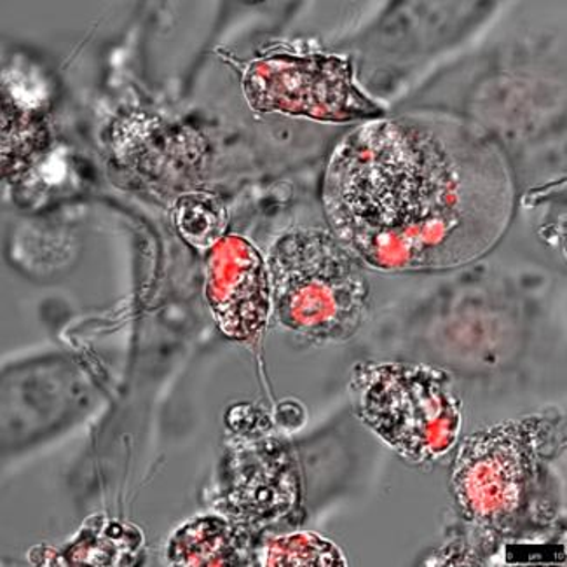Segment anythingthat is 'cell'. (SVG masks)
<instances>
[{"label":"cell","instance_id":"6da1fadb","mask_svg":"<svg viewBox=\"0 0 567 567\" xmlns=\"http://www.w3.org/2000/svg\"><path fill=\"white\" fill-rule=\"evenodd\" d=\"M515 185L482 130L444 115L370 121L338 145L323 181L333 235L379 271H447L487 256Z\"/></svg>","mask_w":567,"mask_h":567},{"label":"cell","instance_id":"7a4b0ae2","mask_svg":"<svg viewBox=\"0 0 567 567\" xmlns=\"http://www.w3.org/2000/svg\"><path fill=\"white\" fill-rule=\"evenodd\" d=\"M564 449L566 421L557 411L503 421L466 436L449 478L457 514L491 538L536 536L559 512L554 466Z\"/></svg>","mask_w":567,"mask_h":567},{"label":"cell","instance_id":"3957f363","mask_svg":"<svg viewBox=\"0 0 567 567\" xmlns=\"http://www.w3.org/2000/svg\"><path fill=\"white\" fill-rule=\"evenodd\" d=\"M268 269L272 312L300 338L346 341L362 326L369 281L333 233L288 230L269 250Z\"/></svg>","mask_w":567,"mask_h":567},{"label":"cell","instance_id":"277c9868","mask_svg":"<svg viewBox=\"0 0 567 567\" xmlns=\"http://www.w3.org/2000/svg\"><path fill=\"white\" fill-rule=\"evenodd\" d=\"M354 415L411 465L442 460L457 444L463 402L453 375L424 363H358Z\"/></svg>","mask_w":567,"mask_h":567},{"label":"cell","instance_id":"5b68a950","mask_svg":"<svg viewBox=\"0 0 567 567\" xmlns=\"http://www.w3.org/2000/svg\"><path fill=\"white\" fill-rule=\"evenodd\" d=\"M243 91L259 112L329 123L381 120L383 109L353 81V65L330 54H271L248 63Z\"/></svg>","mask_w":567,"mask_h":567},{"label":"cell","instance_id":"8992f818","mask_svg":"<svg viewBox=\"0 0 567 567\" xmlns=\"http://www.w3.org/2000/svg\"><path fill=\"white\" fill-rule=\"evenodd\" d=\"M218 512L248 529L275 526L300 505V475L292 451L268 436H239L218 468Z\"/></svg>","mask_w":567,"mask_h":567},{"label":"cell","instance_id":"52a82bcc","mask_svg":"<svg viewBox=\"0 0 567 567\" xmlns=\"http://www.w3.org/2000/svg\"><path fill=\"white\" fill-rule=\"evenodd\" d=\"M205 296L218 329L235 341H250L271 315L268 260L248 239L224 236L206 260Z\"/></svg>","mask_w":567,"mask_h":567},{"label":"cell","instance_id":"ba28073f","mask_svg":"<svg viewBox=\"0 0 567 567\" xmlns=\"http://www.w3.org/2000/svg\"><path fill=\"white\" fill-rule=\"evenodd\" d=\"M256 550L247 526L224 515H205L173 533L166 555L173 566H254Z\"/></svg>","mask_w":567,"mask_h":567},{"label":"cell","instance_id":"9c48e42d","mask_svg":"<svg viewBox=\"0 0 567 567\" xmlns=\"http://www.w3.org/2000/svg\"><path fill=\"white\" fill-rule=\"evenodd\" d=\"M142 547L144 536L138 527L95 515L65 547L32 548L30 560L38 566H135Z\"/></svg>","mask_w":567,"mask_h":567},{"label":"cell","instance_id":"30bf717a","mask_svg":"<svg viewBox=\"0 0 567 567\" xmlns=\"http://www.w3.org/2000/svg\"><path fill=\"white\" fill-rule=\"evenodd\" d=\"M256 563L266 567L348 566L341 548L318 533H293L268 539L257 548Z\"/></svg>","mask_w":567,"mask_h":567},{"label":"cell","instance_id":"8fae6325","mask_svg":"<svg viewBox=\"0 0 567 567\" xmlns=\"http://www.w3.org/2000/svg\"><path fill=\"white\" fill-rule=\"evenodd\" d=\"M173 220L182 238L198 250H212L226 236L229 215L210 193L184 194L175 203Z\"/></svg>","mask_w":567,"mask_h":567},{"label":"cell","instance_id":"7c38bea8","mask_svg":"<svg viewBox=\"0 0 567 567\" xmlns=\"http://www.w3.org/2000/svg\"><path fill=\"white\" fill-rule=\"evenodd\" d=\"M227 424L239 436H257L268 432L271 420L260 409L248 403H239L227 412Z\"/></svg>","mask_w":567,"mask_h":567}]
</instances>
